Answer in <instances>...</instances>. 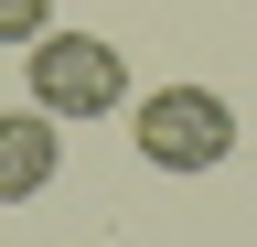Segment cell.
<instances>
[{"label": "cell", "mask_w": 257, "mask_h": 247, "mask_svg": "<svg viewBox=\"0 0 257 247\" xmlns=\"http://www.w3.org/2000/svg\"><path fill=\"white\" fill-rule=\"evenodd\" d=\"M22 65H32V108L43 118H107V108H128V54L107 33H43V43H22Z\"/></svg>", "instance_id": "1"}, {"label": "cell", "mask_w": 257, "mask_h": 247, "mask_svg": "<svg viewBox=\"0 0 257 247\" xmlns=\"http://www.w3.org/2000/svg\"><path fill=\"white\" fill-rule=\"evenodd\" d=\"M128 140H140L150 172H214L225 150H236V108H225L214 86H161V97L128 108Z\"/></svg>", "instance_id": "2"}, {"label": "cell", "mask_w": 257, "mask_h": 247, "mask_svg": "<svg viewBox=\"0 0 257 247\" xmlns=\"http://www.w3.org/2000/svg\"><path fill=\"white\" fill-rule=\"evenodd\" d=\"M64 118H43V108H0V204H32L43 183L64 172Z\"/></svg>", "instance_id": "3"}, {"label": "cell", "mask_w": 257, "mask_h": 247, "mask_svg": "<svg viewBox=\"0 0 257 247\" xmlns=\"http://www.w3.org/2000/svg\"><path fill=\"white\" fill-rule=\"evenodd\" d=\"M43 33H54V0H0V54H22Z\"/></svg>", "instance_id": "4"}]
</instances>
